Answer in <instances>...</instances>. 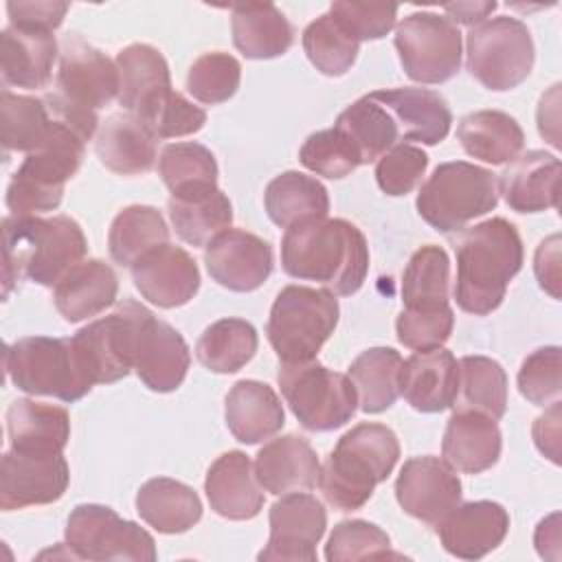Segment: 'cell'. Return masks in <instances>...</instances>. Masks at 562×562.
I'll list each match as a JSON object with an SVG mask.
<instances>
[{"instance_id": "6da1fadb", "label": "cell", "mask_w": 562, "mask_h": 562, "mask_svg": "<svg viewBox=\"0 0 562 562\" xmlns=\"http://www.w3.org/2000/svg\"><path fill=\"white\" fill-rule=\"evenodd\" d=\"M281 266L294 279L351 296L367 279L369 246L362 231L342 217H310L285 228Z\"/></svg>"}, {"instance_id": "7a4b0ae2", "label": "cell", "mask_w": 562, "mask_h": 562, "mask_svg": "<svg viewBox=\"0 0 562 562\" xmlns=\"http://www.w3.org/2000/svg\"><path fill=\"white\" fill-rule=\"evenodd\" d=\"M88 250L81 226L68 215H9L2 220V296L29 279L44 288L77 266Z\"/></svg>"}, {"instance_id": "3957f363", "label": "cell", "mask_w": 562, "mask_h": 562, "mask_svg": "<svg viewBox=\"0 0 562 562\" xmlns=\"http://www.w3.org/2000/svg\"><path fill=\"white\" fill-rule=\"evenodd\" d=\"M457 305L474 316L494 312L522 268V239L505 217H490L461 233L457 246Z\"/></svg>"}, {"instance_id": "277c9868", "label": "cell", "mask_w": 562, "mask_h": 562, "mask_svg": "<svg viewBox=\"0 0 562 562\" xmlns=\"http://www.w3.org/2000/svg\"><path fill=\"white\" fill-rule=\"evenodd\" d=\"M397 459L400 441L389 426L358 424L338 439L321 468V492L338 512L360 509L375 485L389 479Z\"/></svg>"}, {"instance_id": "5b68a950", "label": "cell", "mask_w": 562, "mask_h": 562, "mask_svg": "<svg viewBox=\"0 0 562 562\" xmlns=\"http://www.w3.org/2000/svg\"><path fill=\"white\" fill-rule=\"evenodd\" d=\"M496 173L465 160L441 162L417 193L419 217L439 233L463 231L468 222L496 209Z\"/></svg>"}, {"instance_id": "8992f818", "label": "cell", "mask_w": 562, "mask_h": 562, "mask_svg": "<svg viewBox=\"0 0 562 562\" xmlns=\"http://www.w3.org/2000/svg\"><path fill=\"white\" fill-rule=\"evenodd\" d=\"M338 301L325 288L285 285L268 316L266 334L281 362L314 360L338 325Z\"/></svg>"}, {"instance_id": "52a82bcc", "label": "cell", "mask_w": 562, "mask_h": 562, "mask_svg": "<svg viewBox=\"0 0 562 562\" xmlns=\"http://www.w3.org/2000/svg\"><path fill=\"white\" fill-rule=\"evenodd\" d=\"M86 143L88 140L64 121L46 147L26 154L7 187V209L11 215L55 211L64 198L66 182L83 162Z\"/></svg>"}, {"instance_id": "ba28073f", "label": "cell", "mask_w": 562, "mask_h": 562, "mask_svg": "<svg viewBox=\"0 0 562 562\" xmlns=\"http://www.w3.org/2000/svg\"><path fill=\"white\" fill-rule=\"evenodd\" d=\"M4 371L20 391L61 402H77L94 386L83 373L70 338H18L4 349Z\"/></svg>"}, {"instance_id": "9c48e42d", "label": "cell", "mask_w": 562, "mask_h": 562, "mask_svg": "<svg viewBox=\"0 0 562 562\" xmlns=\"http://www.w3.org/2000/svg\"><path fill=\"white\" fill-rule=\"evenodd\" d=\"M277 382L299 424L312 432L345 426L358 408V393L349 375L316 360L281 362Z\"/></svg>"}, {"instance_id": "30bf717a", "label": "cell", "mask_w": 562, "mask_h": 562, "mask_svg": "<svg viewBox=\"0 0 562 562\" xmlns=\"http://www.w3.org/2000/svg\"><path fill=\"white\" fill-rule=\"evenodd\" d=\"M533 57L531 33L518 18H490L465 35V68L494 92L518 88L529 77Z\"/></svg>"}, {"instance_id": "8fae6325", "label": "cell", "mask_w": 562, "mask_h": 562, "mask_svg": "<svg viewBox=\"0 0 562 562\" xmlns=\"http://www.w3.org/2000/svg\"><path fill=\"white\" fill-rule=\"evenodd\" d=\"M149 310L125 299L112 314L97 318L70 336L79 364L92 384H112L134 369L138 327Z\"/></svg>"}, {"instance_id": "7c38bea8", "label": "cell", "mask_w": 562, "mask_h": 562, "mask_svg": "<svg viewBox=\"0 0 562 562\" xmlns=\"http://www.w3.org/2000/svg\"><path fill=\"white\" fill-rule=\"evenodd\" d=\"M64 536L68 551L79 560H156L151 533L105 505H77L68 516Z\"/></svg>"}, {"instance_id": "4fadbf2b", "label": "cell", "mask_w": 562, "mask_h": 562, "mask_svg": "<svg viewBox=\"0 0 562 562\" xmlns=\"http://www.w3.org/2000/svg\"><path fill=\"white\" fill-rule=\"evenodd\" d=\"M404 72L417 83H443L461 68V33L446 15L419 11L395 29Z\"/></svg>"}, {"instance_id": "5bb4252c", "label": "cell", "mask_w": 562, "mask_h": 562, "mask_svg": "<svg viewBox=\"0 0 562 562\" xmlns=\"http://www.w3.org/2000/svg\"><path fill=\"white\" fill-rule=\"evenodd\" d=\"M461 494L457 472L443 459L430 454L404 461L395 481V498L400 507L408 516L432 527L461 503Z\"/></svg>"}, {"instance_id": "9a60e30c", "label": "cell", "mask_w": 562, "mask_h": 562, "mask_svg": "<svg viewBox=\"0 0 562 562\" xmlns=\"http://www.w3.org/2000/svg\"><path fill=\"white\" fill-rule=\"evenodd\" d=\"M57 88L70 103L97 112L119 97L116 61L83 37L68 33L59 50Z\"/></svg>"}, {"instance_id": "2e32d148", "label": "cell", "mask_w": 562, "mask_h": 562, "mask_svg": "<svg viewBox=\"0 0 562 562\" xmlns=\"http://www.w3.org/2000/svg\"><path fill=\"white\" fill-rule=\"evenodd\" d=\"M70 470L64 454L9 450L0 463V507L4 512L48 505L64 496Z\"/></svg>"}, {"instance_id": "e0dca14e", "label": "cell", "mask_w": 562, "mask_h": 562, "mask_svg": "<svg viewBox=\"0 0 562 562\" xmlns=\"http://www.w3.org/2000/svg\"><path fill=\"white\" fill-rule=\"evenodd\" d=\"M270 538L259 551V560H316V544L327 527L323 503L303 492L283 494L270 507Z\"/></svg>"}, {"instance_id": "ac0fdd59", "label": "cell", "mask_w": 562, "mask_h": 562, "mask_svg": "<svg viewBox=\"0 0 562 562\" xmlns=\"http://www.w3.org/2000/svg\"><path fill=\"white\" fill-rule=\"evenodd\" d=\"M204 263L215 283L233 292H252L272 272V248L241 228H226L204 246Z\"/></svg>"}, {"instance_id": "d6986e66", "label": "cell", "mask_w": 562, "mask_h": 562, "mask_svg": "<svg viewBox=\"0 0 562 562\" xmlns=\"http://www.w3.org/2000/svg\"><path fill=\"white\" fill-rule=\"evenodd\" d=\"M132 281L143 299L162 310L187 305L200 290L195 259L180 246L160 244L132 266Z\"/></svg>"}, {"instance_id": "ffe728a7", "label": "cell", "mask_w": 562, "mask_h": 562, "mask_svg": "<svg viewBox=\"0 0 562 562\" xmlns=\"http://www.w3.org/2000/svg\"><path fill=\"white\" fill-rule=\"evenodd\" d=\"M189 364L191 353L180 331L147 312L138 327L134 356L140 382L156 393L176 391L184 382Z\"/></svg>"}, {"instance_id": "44dd1931", "label": "cell", "mask_w": 562, "mask_h": 562, "mask_svg": "<svg viewBox=\"0 0 562 562\" xmlns=\"http://www.w3.org/2000/svg\"><path fill=\"white\" fill-rule=\"evenodd\" d=\"M509 531V514L501 503H459L437 525L443 549L461 560H479L494 551Z\"/></svg>"}, {"instance_id": "7402d4cb", "label": "cell", "mask_w": 562, "mask_h": 562, "mask_svg": "<svg viewBox=\"0 0 562 562\" xmlns=\"http://www.w3.org/2000/svg\"><path fill=\"white\" fill-rule=\"evenodd\" d=\"M211 509L228 520H250L263 507V487L257 481L255 463L241 450L220 454L204 479Z\"/></svg>"}, {"instance_id": "603a6c76", "label": "cell", "mask_w": 562, "mask_h": 562, "mask_svg": "<svg viewBox=\"0 0 562 562\" xmlns=\"http://www.w3.org/2000/svg\"><path fill=\"white\" fill-rule=\"evenodd\" d=\"M369 97L391 114L402 140L437 145L450 132L452 112L446 99L435 90L393 88L373 90Z\"/></svg>"}, {"instance_id": "cb8c5ba5", "label": "cell", "mask_w": 562, "mask_h": 562, "mask_svg": "<svg viewBox=\"0 0 562 562\" xmlns=\"http://www.w3.org/2000/svg\"><path fill=\"white\" fill-rule=\"evenodd\" d=\"M459 389V362L443 347L415 351L402 360L400 393L419 413H439L452 406Z\"/></svg>"}, {"instance_id": "d4e9b609", "label": "cell", "mask_w": 562, "mask_h": 562, "mask_svg": "<svg viewBox=\"0 0 562 562\" xmlns=\"http://www.w3.org/2000/svg\"><path fill=\"white\" fill-rule=\"evenodd\" d=\"M560 158L540 149L516 156L498 178V193L516 213H540L558 206Z\"/></svg>"}, {"instance_id": "484cf974", "label": "cell", "mask_w": 562, "mask_h": 562, "mask_svg": "<svg viewBox=\"0 0 562 562\" xmlns=\"http://www.w3.org/2000/svg\"><path fill=\"white\" fill-rule=\"evenodd\" d=\"M259 485L277 496L310 492L318 483L321 463L307 439L283 435L268 441L255 459Z\"/></svg>"}, {"instance_id": "4316f807", "label": "cell", "mask_w": 562, "mask_h": 562, "mask_svg": "<svg viewBox=\"0 0 562 562\" xmlns=\"http://www.w3.org/2000/svg\"><path fill=\"white\" fill-rule=\"evenodd\" d=\"M57 40L53 31L13 26L2 31V81L7 86L40 90L46 88L53 77V64L57 59Z\"/></svg>"}, {"instance_id": "83f0119b", "label": "cell", "mask_w": 562, "mask_h": 562, "mask_svg": "<svg viewBox=\"0 0 562 562\" xmlns=\"http://www.w3.org/2000/svg\"><path fill=\"white\" fill-rule=\"evenodd\" d=\"M503 448V437L496 419L472 411H454L446 424L441 457L454 470L463 474H479L490 470Z\"/></svg>"}, {"instance_id": "f1b7e54d", "label": "cell", "mask_w": 562, "mask_h": 562, "mask_svg": "<svg viewBox=\"0 0 562 562\" xmlns=\"http://www.w3.org/2000/svg\"><path fill=\"white\" fill-rule=\"evenodd\" d=\"M224 419L239 443H259L283 428L285 413L272 386L259 380H239L226 393Z\"/></svg>"}, {"instance_id": "f546056e", "label": "cell", "mask_w": 562, "mask_h": 562, "mask_svg": "<svg viewBox=\"0 0 562 562\" xmlns=\"http://www.w3.org/2000/svg\"><path fill=\"white\" fill-rule=\"evenodd\" d=\"M167 211L176 235L191 246H206L233 222L231 200L217 184H198L171 193Z\"/></svg>"}, {"instance_id": "4dcf8cb0", "label": "cell", "mask_w": 562, "mask_h": 562, "mask_svg": "<svg viewBox=\"0 0 562 562\" xmlns=\"http://www.w3.org/2000/svg\"><path fill=\"white\" fill-rule=\"evenodd\" d=\"M61 116L50 105L48 97L0 94V143L4 154L22 151L33 154L50 143L61 127Z\"/></svg>"}, {"instance_id": "1f68e13d", "label": "cell", "mask_w": 562, "mask_h": 562, "mask_svg": "<svg viewBox=\"0 0 562 562\" xmlns=\"http://www.w3.org/2000/svg\"><path fill=\"white\" fill-rule=\"evenodd\" d=\"M116 272L101 259H86L72 266L55 285L53 301L68 323L101 314L116 301Z\"/></svg>"}, {"instance_id": "d6a6232c", "label": "cell", "mask_w": 562, "mask_h": 562, "mask_svg": "<svg viewBox=\"0 0 562 562\" xmlns=\"http://www.w3.org/2000/svg\"><path fill=\"white\" fill-rule=\"evenodd\" d=\"M156 140L138 116L116 112L101 125L94 151L105 169L119 176H138L154 167Z\"/></svg>"}, {"instance_id": "836d02e7", "label": "cell", "mask_w": 562, "mask_h": 562, "mask_svg": "<svg viewBox=\"0 0 562 562\" xmlns=\"http://www.w3.org/2000/svg\"><path fill=\"white\" fill-rule=\"evenodd\" d=\"M233 44L246 59H272L294 44V26L272 2L231 7Z\"/></svg>"}, {"instance_id": "e575fe53", "label": "cell", "mask_w": 562, "mask_h": 562, "mask_svg": "<svg viewBox=\"0 0 562 562\" xmlns=\"http://www.w3.org/2000/svg\"><path fill=\"white\" fill-rule=\"evenodd\" d=\"M7 432L11 450L59 454L70 439V417L61 406L15 400L7 411Z\"/></svg>"}, {"instance_id": "d590c367", "label": "cell", "mask_w": 562, "mask_h": 562, "mask_svg": "<svg viewBox=\"0 0 562 562\" xmlns=\"http://www.w3.org/2000/svg\"><path fill=\"white\" fill-rule=\"evenodd\" d=\"M119 103L138 116L149 103L171 90L169 66L162 53L149 44H130L116 55Z\"/></svg>"}, {"instance_id": "8d00e7d4", "label": "cell", "mask_w": 562, "mask_h": 562, "mask_svg": "<svg viewBox=\"0 0 562 562\" xmlns=\"http://www.w3.org/2000/svg\"><path fill=\"white\" fill-rule=\"evenodd\" d=\"M457 138L468 156L490 165L512 162L525 147V132L501 110H476L457 125Z\"/></svg>"}, {"instance_id": "74e56055", "label": "cell", "mask_w": 562, "mask_h": 562, "mask_svg": "<svg viewBox=\"0 0 562 562\" xmlns=\"http://www.w3.org/2000/svg\"><path fill=\"white\" fill-rule=\"evenodd\" d=\"M136 512L160 533H182L200 522L202 503L193 487L169 476H156L140 485Z\"/></svg>"}, {"instance_id": "f35d334b", "label": "cell", "mask_w": 562, "mask_h": 562, "mask_svg": "<svg viewBox=\"0 0 562 562\" xmlns=\"http://www.w3.org/2000/svg\"><path fill=\"white\" fill-rule=\"evenodd\" d=\"M263 204L268 217L281 228L329 213L327 189L316 178L301 171H283L272 178L266 187Z\"/></svg>"}, {"instance_id": "ab89813d", "label": "cell", "mask_w": 562, "mask_h": 562, "mask_svg": "<svg viewBox=\"0 0 562 562\" xmlns=\"http://www.w3.org/2000/svg\"><path fill=\"white\" fill-rule=\"evenodd\" d=\"M169 241V228L156 206L132 204L116 213L108 233L110 257L119 266H134L145 252Z\"/></svg>"}, {"instance_id": "60d3db41", "label": "cell", "mask_w": 562, "mask_h": 562, "mask_svg": "<svg viewBox=\"0 0 562 562\" xmlns=\"http://www.w3.org/2000/svg\"><path fill=\"white\" fill-rule=\"evenodd\" d=\"M402 356L391 347H371L349 364V380L356 386L360 408L364 413H382L391 408L400 395Z\"/></svg>"}, {"instance_id": "b9f144b4", "label": "cell", "mask_w": 562, "mask_h": 562, "mask_svg": "<svg viewBox=\"0 0 562 562\" xmlns=\"http://www.w3.org/2000/svg\"><path fill=\"white\" fill-rule=\"evenodd\" d=\"M454 411H472L501 419L507 408L505 369L487 356H463L459 360V389Z\"/></svg>"}, {"instance_id": "7bdbcfd3", "label": "cell", "mask_w": 562, "mask_h": 562, "mask_svg": "<svg viewBox=\"0 0 562 562\" xmlns=\"http://www.w3.org/2000/svg\"><path fill=\"white\" fill-rule=\"evenodd\" d=\"M334 127L351 143L362 165L378 160L400 140L395 121L369 94L342 110Z\"/></svg>"}, {"instance_id": "ee69618b", "label": "cell", "mask_w": 562, "mask_h": 562, "mask_svg": "<svg viewBox=\"0 0 562 562\" xmlns=\"http://www.w3.org/2000/svg\"><path fill=\"white\" fill-rule=\"evenodd\" d=\"M257 345L259 336L252 323L244 318H220L198 338L195 356L213 373H235L252 360Z\"/></svg>"}, {"instance_id": "f6af8a7d", "label": "cell", "mask_w": 562, "mask_h": 562, "mask_svg": "<svg viewBox=\"0 0 562 562\" xmlns=\"http://www.w3.org/2000/svg\"><path fill=\"white\" fill-rule=\"evenodd\" d=\"M450 261L441 246L426 244L413 252L402 272L404 307L443 305L448 303Z\"/></svg>"}, {"instance_id": "bcb514c9", "label": "cell", "mask_w": 562, "mask_h": 562, "mask_svg": "<svg viewBox=\"0 0 562 562\" xmlns=\"http://www.w3.org/2000/svg\"><path fill=\"white\" fill-rule=\"evenodd\" d=\"M360 44L329 15H321L303 31V50L312 66L327 77L345 75L356 57Z\"/></svg>"}, {"instance_id": "7dc6e473", "label": "cell", "mask_w": 562, "mask_h": 562, "mask_svg": "<svg viewBox=\"0 0 562 562\" xmlns=\"http://www.w3.org/2000/svg\"><path fill=\"white\" fill-rule=\"evenodd\" d=\"M158 173L171 193L198 184H217V162L200 143H171L160 151Z\"/></svg>"}, {"instance_id": "c3c4849f", "label": "cell", "mask_w": 562, "mask_h": 562, "mask_svg": "<svg viewBox=\"0 0 562 562\" xmlns=\"http://www.w3.org/2000/svg\"><path fill=\"white\" fill-rule=\"evenodd\" d=\"M241 81L239 61L222 50L200 55L187 72V90L193 99L206 105L228 101Z\"/></svg>"}, {"instance_id": "681fc988", "label": "cell", "mask_w": 562, "mask_h": 562, "mask_svg": "<svg viewBox=\"0 0 562 562\" xmlns=\"http://www.w3.org/2000/svg\"><path fill=\"white\" fill-rule=\"evenodd\" d=\"M299 160L305 169L331 180L345 178L362 165L351 143L336 127L310 134L299 149Z\"/></svg>"}, {"instance_id": "f907efd6", "label": "cell", "mask_w": 562, "mask_h": 562, "mask_svg": "<svg viewBox=\"0 0 562 562\" xmlns=\"http://www.w3.org/2000/svg\"><path fill=\"white\" fill-rule=\"evenodd\" d=\"M454 327V312L450 303L404 307L395 321L397 340L415 351L441 347Z\"/></svg>"}, {"instance_id": "816d5d0a", "label": "cell", "mask_w": 562, "mask_h": 562, "mask_svg": "<svg viewBox=\"0 0 562 562\" xmlns=\"http://www.w3.org/2000/svg\"><path fill=\"white\" fill-rule=\"evenodd\" d=\"M138 119L156 138H180L200 132L206 123V112L180 92L169 90L149 103Z\"/></svg>"}, {"instance_id": "f5cc1de1", "label": "cell", "mask_w": 562, "mask_h": 562, "mask_svg": "<svg viewBox=\"0 0 562 562\" xmlns=\"http://www.w3.org/2000/svg\"><path fill=\"white\" fill-rule=\"evenodd\" d=\"M386 555L397 558V553H391V538L386 536V531L360 518L338 522L325 544V558L329 562L386 558Z\"/></svg>"}, {"instance_id": "db71d44e", "label": "cell", "mask_w": 562, "mask_h": 562, "mask_svg": "<svg viewBox=\"0 0 562 562\" xmlns=\"http://www.w3.org/2000/svg\"><path fill=\"white\" fill-rule=\"evenodd\" d=\"M426 167L428 156L422 147L400 143L378 158L375 180L386 195H406L419 184L422 176L426 173Z\"/></svg>"}, {"instance_id": "11a10c76", "label": "cell", "mask_w": 562, "mask_h": 562, "mask_svg": "<svg viewBox=\"0 0 562 562\" xmlns=\"http://www.w3.org/2000/svg\"><path fill=\"white\" fill-rule=\"evenodd\" d=\"M560 347H540L531 351L518 371V391L531 404L544 406L560 397Z\"/></svg>"}, {"instance_id": "9f6ffc18", "label": "cell", "mask_w": 562, "mask_h": 562, "mask_svg": "<svg viewBox=\"0 0 562 562\" xmlns=\"http://www.w3.org/2000/svg\"><path fill=\"white\" fill-rule=\"evenodd\" d=\"M329 15L360 44L364 40H380L395 26L397 4L334 2Z\"/></svg>"}, {"instance_id": "6f0895ef", "label": "cell", "mask_w": 562, "mask_h": 562, "mask_svg": "<svg viewBox=\"0 0 562 562\" xmlns=\"http://www.w3.org/2000/svg\"><path fill=\"white\" fill-rule=\"evenodd\" d=\"M68 2L59 0H35V2H7L9 24L55 31L61 26Z\"/></svg>"}, {"instance_id": "680465c9", "label": "cell", "mask_w": 562, "mask_h": 562, "mask_svg": "<svg viewBox=\"0 0 562 562\" xmlns=\"http://www.w3.org/2000/svg\"><path fill=\"white\" fill-rule=\"evenodd\" d=\"M533 270L540 288L553 299H560V235L540 241L533 257Z\"/></svg>"}, {"instance_id": "91938a15", "label": "cell", "mask_w": 562, "mask_h": 562, "mask_svg": "<svg viewBox=\"0 0 562 562\" xmlns=\"http://www.w3.org/2000/svg\"><path fill=\"white\" fill-rule=\"evenodd\" d=\"M533 441L538 450L553 463H560V402L551 406L533 422Z\"/></svg>"}, {"instance_id": "94428289", "label": "cell", "mask_w": 562, "mask_h": 562, "mask_svg": "<svg viewBox=\"0 0 562 562\" xmlns=\"http://www.w3.org/2000/svg\"><path fill=\"white\" fill-rule=\"evenodd\" d=\"M496 9V2L494 0H487V2H450V4H443V11L448 13L446 18L450 22H459V24H465V26H476L485 20H490V13Z\"/></svg>"}, {"instance_id": "6125c7cd", "label": "cell", "mask_w": 562, "mask_h": 562, "mask_svg": "<svg viewBox=\"0 0 562 562\" xmlns=\"http://www.w3.org/2000/svg\"><path fill=\"white\" fill-rule=\"evenodd\" d=\"M533 542L540 558H547V560L560 558V514L558 512L538 522Z\"/></svg>"}]
</instances>
